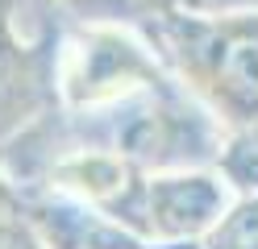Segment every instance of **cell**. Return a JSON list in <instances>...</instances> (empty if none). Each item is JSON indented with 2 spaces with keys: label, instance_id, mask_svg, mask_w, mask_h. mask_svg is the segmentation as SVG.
Segmentation results:
<instances>
[{
  "label": "cell",
  "instance_id": "1",
  "mask_svg": "<svg viewBox=\"0 0 258 249\" xmlns=\"http://www.w3.org/2000/svg\"><path fill=\"white\" fill-rule=\"evenodd\" d=\"M167 50L179 79L221 129L258 125V9H204L167 21Z\"/></svg>",
  "mask_w": 258,
  "mask_h": 249
},
{
  "label": "cell",
  "instance_id": "2",
  "mask_svg": "<svg viewBox=\"0 0 258 249\" xmlns=\"http://www.w3.org/2000/svg\"><path fill=\"white\" fill-rule=\"evenodd\" d=\"M158 83L167 79L154 50L117 25H84L67 38L58 58V92L75 112L117 108L138 92H154Z\"/></svg>",
  "mask_w": 258,
  "mask_h": 249
},
{
  "label": "cell",
  "instance_id": "3",
  "mask_svg": "<svg viewBox=\"0 0 258 249\" xmlns=\"http://www.w3.org/2000/svg\"><path fill=\"white\" fill-rule=\"evenodd\" d=\"M233 199L237 191L217 166L146 171L129 212V228L163 249H196L233 208Z\"/></svg>",
  "mask_w": 258,
  "mask_h": 249
},
{
  "label": "cell",
  "instance_id": "4",
  "mask_svg": "<svg viewBox=\"0 0 258 249\" xmlns=\"http://www.w3.org/2000/svg\"><path fill=\"white\" fill-rule=\"evenodd\" d=\"M29 104H34V79H29L25 54L0 29V125L25 121L21 112H29Z\"/></svg>",
  "mask_w": 258,
  "mask_h": 249
},
{
  "label": "cell",
  "instance_id": "5",
  "mask_svg": "<svg viewBox=\"0 0 258 249\" xmlns=\"http://www.w3.org/2000/svg\"><path fill=\"white\" fill-rule=\"evenodd\" d=\"M217 171L237 195H258V125L229 129L217 154Z\"/></svg>",
  "mask_w": 258,
  "mask_h": 249
},
{
  "label": "cell",
  "instance_id": "6",
  "mask_svg": "<svg viewBox=\"0 0 258 249\" xmlns=\"http://www.w3.org/2000/svg\"><path fill=\"white\" fill-rule=\"evenodd\" d=\"M158 5H163V0H158Z\"/></svg>",
  "mask_w": 258,
  "mask_h": 249
}]
</instances>
